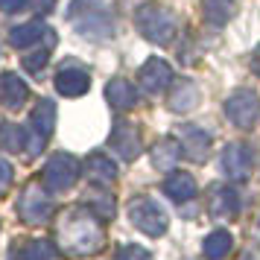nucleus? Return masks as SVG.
<instances>
[{
  "mask_svg": "<svg viewBox=\"0 0 260 260\" xmlns=\"http://www.w3.org/2000/svg\"><path fill=\"white\" fill-rule=\"evenodd\" d=\"M117 260H149V251L141 246H123L117 251Z\"/></svg>",
  "mask_w": 260,
  "mask_h": 260,
  "instance_id": "nucleus-26",
  "label": "nucleus"
},
{
  "mask_svg": "<svg viewBox=\"0 0 260 260\" xmlns=\"http://www.w3.org/2000/svg\"><path fill=\"white\" fill-rule=\"evenodd\" d=\"M164 193L173 202H187L196 196V178L190 173H170L164 178Z\"/></svg>",
  "mask_w": 260,
  "mask_h": 260,
  "instance_id": "nucleus-16",
  "label": "nucleus"
},
{
  "mask_svg": "<svg viewBox=\"0 0 260 260\" xmlns=\"http://www.w3.org/2000/svg\"><path fill=\"white\" fill-rule=\"evenodd\" d=\"M222 170L225 176H231L234 181H243L251 173V152L246 143H228L222 149Z\"/></svg>",
  "mask_w": 260,
  "mask_h": 260,
  "instance_id": "nucleus-8",
  "label": "nucleus"
},
{
  "mask_svg": "<svg viewBox=\"0 0 260 260\" xmlns=\"http://www.w3.org/2000/svg\"><path fill=\"white\" fill-rule=\"evenodd\" d=\"M181 152L187 155L190 161H205L208 158V149H211V135L199 126H181Z\"/></svg>",
  "mask_w": 260,
  "mask_h": 260,
  "instance_id": "nucleus-10",
  "label": "nucleus"
},
{
  "mask_svg": "<svg viewBox=\"0 0 260 260\" xmlns=\"http://www.w3.org/2000/svg\"><path fill=\"white\" fill-rule=\"evenodd\" d=\"M50 211H53V205H50V199L38 187H29L21 196V216L26 222H41V219L50 216Z\"/></svg>",
  "mask_w": 260,
  "mask_h": 260,
  "instance_id": "nucleus-13",
  "label": "nucleus"
},
{
  "mask_svg": "<svg viewBox=\"0 0 260 260\" xmlns=\"http://www.w3.org/2000/svg\"><path fill=\"white\" fill-rule=\"evenodd\" d=\"M76 178H79V164H76V158L73 155H53L44 167V184L47 190L53 193H61V190H71L76 184Z\"/></svg>",
  "mask_w": 260,
  "mask_h": 260,
  "instance_id": "nucleus-5",
  "label": "nucleus"
},
{
  "mask_svg": "<svg viewBox=\"0 0 260 260\" xmlns=\"http://www.w3.org/2000/svg\"><path fill=\"white\" fill-rule=\"evenodd\" d=\"M53 44H56V36L50 32V38H47V44H44V47H38L36 53L24 56V71L32 73V76H38V73H41V68H44V64L50 61V56H53Z\"/></svg>",
  "mask_w": 260,
  "mask_h": 260,
  "instance_id": "nucleus-23",
  "label": "nucleus"
},
{
  "mask_svg": "<svg viewBox=\"0 0 260 260\" xmlns=\"http://www.w3.org/2000/svg\"><path fill=\"white\" fill-rule=\"evenodd\" d=\"M225 117L234 123L237 129H251V126H257L260 120V100L254 91H246V88H240L234 94L225 100Z\"/></svg>",
  "mask_w": 260,
  "mask_h": 260,
  "instance_id": "nucleus-3",
  "label": "nucleus"
},
{
  "mask_svg": "<svg viewBox=\"0 0 260 260\" xmlns=\"http://www.w3.org/2000/svg\"><path fill=\"white\" fill-rule=\"evenodd\" d=\"M9 181H12V167L6 164V161H0V193L9 187Z\"/></svg>",
  "mask_w": 260,
  "mask_h": 260,
  "instance_id": "nucleus-27",
  "label": "nucleus"
},
{
  "mask_svg": "<svg viewBox=\"0 0 260 260\" xmlns=\"http://www.w3.org/2000/svg\"><path fill=\"white\" fill-rule=\"evenodd\" d=\"M178 155H181V146H178L173 138H164V141H158V146L152 149V164L158 170H170V167L178 161Z\"/></svg>",
  "mask_w": 260,
  "mask_h": 260,
  "instance_id": "nucleus-21",
  "label": "nucleus"
},
{
  "mask_svg": "<svg viewBox=\"0 0 260 260\" xmlns=\"http://www.w3.org/2000/svg\"><path fill=\"white\" fill-rule=\"evenodd\" d=\"M44 36H47V24L44 21H26V24L12 26L9 41H12V47L26 50V47H32V44H38Z\"/></svg>",
  "mask_w": 260,
  "mask_h": 260,
  "instance_id": "nucleus-14",
  "label": "nucleus"
},
{
  "mask_svg": "<svg viewBox=\"0 0 260 260\" xmlns=\"http://www.w3.org/2000/svg\"><path fill=\"white\" fill-rule=\"evenodd\" d=\"M234 12V0H205V18L213 26H225Z\"/></svg>",
  "mask_w": 260,
  "mask_h": 260,
  "instance_id": "nucleus-22",
  "label": "nucleus"
},
{
  "mask_svg": "<svg viewBox=\"0 0 260 260\" xmlns=\"http://www.w3.org/2000/svg\"><path fill=\"white\" fill-rule=\"evenodd\" d=\"M111 149H117V155L123 161H132V158H138L141 152V132L135 129L132 123H117L114 132H111Z\"/></svg>",
  "mask_w": 260,
  "mask_h": 260,
  "instance_id": "nucleus-9",
  "label": "nucleus"
},
{
  "mask_svg": "<svg viewBox=\"0 0 260 260\" xmlns=\"http://www.w3.org/2000/svg\"><path fill=\"white\" fill-rule=\"evenodd\" d=\"M129 216H132V222H135V228H141L143 234H149V237H161L167 231L164 208H161L155 199H149V196H138V199H132Z\"/></svg>",
  "mask_w": 260,
  "mask_h": 260,
  "instance_id": "nucleus-2",
  "label": "nucleus"
},
{
  "mask_svg": "<svg viewBox=\"0 0 260 260\" xmlns=\"http://www.w3.org/2000/svg\"><path fill=\"white\" fill-rule=\"evenodd\" d=\"M231 234L225 231V228H216V231H211V234L205 237V246H202V251H205V257L208 260H222L228 251H231Z\"/></svg>",
  "mask_w": 260,
  "mask_h": 260,
  "instance_id": "nucleus-18",
  "label": "nucleus"
},
{
  "mask_svg": "<svg viewBox=\"0 0 260 260\" xmlns=\"http://www.w3.org/2000/svg\"><path fill=\"white\" fill-rule=\"evenodd\" d=\"M26 0H0V12H21Z\"/></svg>",
  "mask_w": 260,
  "mask_h": 260,
  "instance_id": "nucleus-28",
  "label": "nucleus"
},
{
  "mask_svg": "<svg viewBox=\"0 0 260 260\" xmlns=\"http://www.w3.org/2000/svg\"><path fill=\"white\" fill-rule=\"evenodd\" d=\"M26 96H29V88L18 73L9 71L0 76V103L6 108H21L26 103Z\"/></svg>",
  "mask_w": 260,
  "mask_h": 260,
  "instance_id": "nucleus-11",
  "label": "nucleus"
},
{
  "mask_svg": "<svg viewBox=\"0 0 260 260\" xmlns=\"http://www.w3.org/2000/svg\"><path fill=\"white\" fill-rule=\"evenodd\" d=\"M106 100L111 103V108L117 111H129V108L138 106V88L129 82V79H111L106 85Z\"/></svg>",
  "mask_w": 260,
  "mask_h": 260,
  "instance_id": "nucleus-12",
  "label": "nucleus"
},
{
  "mask_svg": "<svg viewBox=\"0 0 260 260\" xmlns=\"http://www.w3.org/2000/svg\"><path fill=\"white\" fill-rule=\"evenodd\" d=\"M243 260H251V257H248V254H246V257H243Z\"/></svg>",
  "mask_w": 260,
  "mask_h": 260,
  "instance_id": "nucleus-30",
  "label": "nucleus"
},
{
  "mask_svg": "<svg viewBox=\"0 0 260 260\" xmlns=\"http://www.w3.org/2000/svg\"><path fill=\"white\" fill-rule=\"evenodd\" d=\"M53 6H56L53 0H36V9H38V12H50Z\"/></svg>",
  "mask_w": 260,
  "mask_h": 260,
  "instance_id": "nucleus-29",
  "label": "nucleus"
},
{
  "mask_svg": "<svg viewBox=\"0 0 260 260\" xmlns=\"http://www.w3.org/2000/svg\"><path fill=\"white\" fill-rule=\"evenodd\" d=\"M211 211L216 216H234L240 211V196L234 187H216L211 196Z\"/></svg>",
  "mask_w": 260,
  "mask_h": 260,
  "instance_id": "nucleus-17",
  "label": "nucleus"
},
{
  "mask_svg": "<svg viewBox=\"0 0 260 260\" xmlns=\"http://www.w3.org/2000/svg\"><path fill=\"white\" fill-rule=\"evenodd\" d=\"M88 88H91V76H88V71L82 64L68 61V64L59 68V73H56V91L61 96H82Z\"/></svg>",
  "mask_w": 260,
  "mask_h": 260,
  "instance_id": "nucleus-7",
  "label": "nucleus"
},
{
  "mask_svg": "<svg viewBox=\"0 0 260 260\" xmlns=\"http://www.w3.org/2000/svg\"><path fill=\"white\" fill-rule=\"evenodd\" d=\"M135 26H138V32L146 41L167 44L176 36V15L170 9H164V6H158V3H143L141 9L135 12Z\"/></svg>",
  "mask_w": 260,
  "mask_h": 260,
  "instance_id": "nucleus-1",
  "label": "nucleus"
},
{
  "mask_svg": "<svg viewBox=\"0 0 260 260\" xmlns=\"http://www.w3.org/2000/svg\"><path fill=\"white\" fill-rule=\"evenodd\" d=\"M26 132L21 129V126H15V123H6V126H0V143L6 146V149H12V152H18V149H24L26 146Z\"/></svg>",
  "mask_w": 260,
  "mask_h": 260,
  "instance_id": "nucleus-24",
  "label": "nucleus"
},
{
  "mask_svg": "<svg viewBox=\"0 0 260 260\" xmlns=\"http://www.w3.org/2000/svg\"><path fill=\"white\" fill-rule=\"evenodd\" d=\"M138 82H141V88L146 91V94H164L167 88L173 85V68H170L164 59L152 56V59H146L141 64Z\"/></svg>",
  "mask_w": 260,
  "mask_h": 260,
  "instance_id": "nucleus-6",
  "label": "nucleus"
},
{
  "mask_svg": "<svg viewBox=\"0 0 260 260\" xmlns=\"http://www.w3.org/2000/svg\"><path fill=\"white\" fill-rule=\"evenodd\" d=\"M88 173H91V178H94V181L111 184V181L117 178V164H114L111 158H106L103 152H94L91 158H88Z\"/></svg>",
  "mask_w": 260,
  "mask_h": 260,
  "instance_id": "nucleus-20",
  "label": "nucleus"
},
{
  "mask_svg": "<svg viewBox=\"0 0 260 260\" xmlns=\"http://www.w3.org/2000/svg\"><path fill=\"white\" fill-rule=\"evenodd\" d=\"M32 126H36L38 138H50V132L56 126V106H53V100H41L32 108Z\"/></svg>",
  "mask_w": 260,
  "mask_h": 260,
  "instance_id": "nucleus-19",
  "label": "nucleus"
},
{
  "mask_svg": "<svg viewBox=\"0 0 260 260\" xmlns=\"http://www.w3.org/2000/svg\"><path fill=\"white\" fill-rule=\"evenodd\" d=\"M199 100H202L199 88L184 79V82H178L173 88V94L167 96V106L173 108V111H178V114H184V111H193V108L199 106Z\"/></svg>",
  "mask_w": 260,
  "mask_h": 260,
  "instance_id": "nucleus-15",
  "label": "nucleus"
},
{
  "mask_svg": "<svg viewBox=\"0 0 260 260\" xmlns=\"http://www.w3.org/2000/svg\"><path fill=\"white\" fill-rule=\"evenodd\" d=\"M26 257H29V260H53V257H56V251H53L50 243L36 240V243H29V248H26Z\"/></svg>",
  "mask_w": 260,
  "mask_h": 260,
  "instance_id": "nucleus-25",
  "label": "nucleus"
},
{
  "mask_svg": "<svg viewBox=\"0 0 260 260\" xmlns=\"http://www.w3.org/2000/svg\"><path fill=\"white\" fill-rule=\"evenodd\" d=\"M61 234H64L68 248L73 254H88V251L100 248V243H103V234L94 225V219H85V216H73L71 222L61 228Z\"/></svg>",
  "mask_w": 260,
  "mask_h": 260,
  "instance_id": "nucleus-4",
  "label": "nucleus"
}]
</instances>
